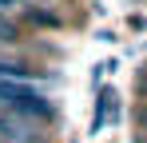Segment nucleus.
Masks as SVG:
<instances>
[{"label": "nucleus", "instance_id": "f03ea898", "mask_svg": "<svg viewBox=\"0 0 147 143\" xmlns=\"http://www.w3.org/2000/svg\"><path fill=\"white\" fill-rule=\"evenodd\" d=\"M135 143H147V131H139V135H135Z\"/></svg>", "mask_w": 147, "mask_h": 143}, {"label": "nucleus", "instance_id": "f257e3e1", "mask_svg": "<svg viewBox=\"0 0 147 143\" xmlns=\"http://www.w3.org/2000/svg\"><path fill=\"white\" fill-rule=\"evenodd\" d=\"M131 123H135L139 131H147V99H139V103L131 107Z\"/></svg>", "mask_w": 147, "mask_h": 143}]
</instances>
